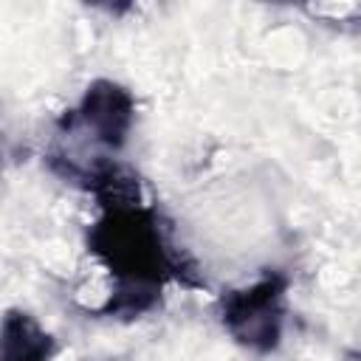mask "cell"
Here are the masks:
<instances>
[{"instance_id":"obj_1","label":"cell","mask_w":361,"mask_h":361,"mask_svg":"<svg viewBox=\"0 0 361 361\" xmlns=\"http://www.w3.org/2000/svg\"><path fill=\"white\" fill-rule=\"evenodd\" d=\"M102 212L87 228V251L113 279L110 299L102 313L138 319L149 313L169 282L197 288L200 279L183 268L169 245L158 212L141 200L138 183L110 161H99L82 172Z\"/></svg>"},{"instance_id":"obj_2","label":"cell","mask_w":361,"mask_h":361,"mask_svg":"<svg viewBox=\"0 0 361 361\" xmlns=\"http://www.w3.org/2000/svg\"><path fill=\"white\" fill-rule=\"evenodd\" d=\"M288 276L282 271H265L251 285L234 288L220 296L223 330L248 353L268 355L282 341Z\"/></svg>"},{"instance_id":"obj_3","label":"cell","mask_w":361,"mask_h":361,"mask_svg":"<svg viewBox=\"0 0 361 361\" xmlns=\"http://www.w3.org/2000/svg\"><path fill=\"white\" fill-rule=\"evenodd\" d=\"M135 121V99L133 93L113 79H93L76 110L68 113V127H82L96 144L118 152L127 144V135Z\"/></svg>"},{"instance_id":"obj_4","label":"cell","mask_w":361,"mask_h":361,"mask_svg":"<svg viewBox=\"0 0 361 361\" xmlns=\"http://www.w3.org/2000/svg\"><path fill=\"white\" fill-rule=\"evenodd\" d=\"M56 338L25 310H8L0 330V361H51Z\"/></svg>"}]
</instances>
